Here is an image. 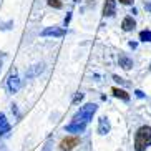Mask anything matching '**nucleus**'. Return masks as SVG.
Returning <instances> with one entry per match:
<instances>
[{
  "mask_svg": "<svg viewBox=\"0 0 151 151\" xmlns=\"http://www.w3.org/2000/svg\"><path fill=\"white\" fill-rule=\"evenodd\" d=\"M148 146H151V126H141L134 134V150L146 151Z\"/></svg>",
  "mask_w": 151,
  "mask_h": 151,
  "instance_id": "obj_1",
  "label": "nucleus"
},
{
  "mask_svg": "<svg viewBox=\"0 0 151 151\" xmlns=\"http://www.w3.org/2000/svg\"><path fill=\"white\" fill-rule=\"evenodd\" d=\"M108 131H110V121H108V118H100V121H98V133L100 134H106Z\"/></svg>",
  "mask_w": 151,
  "mask_h": 151,
  "instance_id": "obj_9",
  "label": "nucleus"
},
{
  "mask_svg": "<svg viewBox=\"0 0 151 151\" xmlns=\"http://www.w3.org/2000/svg\"><path fill=\"white\" fill-rule=\"evenodd\" d=\"M111 91H113V95H115L116 98H121V100H124V101H128L129 100V95L126 93L124 90H121V88H113Z\"/></svg>",
  "mask_w": 151,
  "mask_h": 151,
  "instance_id": "obj_13",
  "label": "nucleus"
},
{
  "mask_svg": "<svg viewBox=\"0 0 151 151\" xmlns=\"http://www.w3.org/2000/svg\"><path fill=\"white\" fill-rule=\"evenodd\" d=\"M85 128H86L85 123H75V121H71L70 124L65 126V131H67V133H83Z\"/></svg>",
  "mask_w": 151,
  "mask_h": 151,
  "instance_id": "obj_5",
  "label": "nucleus"
},
{
  "mask_svg": "<svg viewBox=\"0 0 151 151\" xmlns=\"http://www.w3.org/2000/svg\"><path fill=\"white\" fill-rule=\"evenodd\" d=\"M0 57H5V53H2V52H0Z\"/></svg>",
  "mask_w": 151,
  "mask_h": 151,
  "instance_id": "obj_23",
  "label": "nucleus"
},
{
  "mask_svg": "<svg viewBox=\"0 0 151 151\" xmlns=\"http://www.w3.org/2000/svg\"><path fill=\"white\" fill-rule=\"evenodd\" d=\"M43 70H45V63H37V65L30 67L25 71V76H27V78H35V76H38L40 73H43Z\"/></svg>",
  "mask_w": 151,
  "mask_h": 151,
  "instance_id": "obj_4",
  "label": "nucleus"
},
{
  "mask_svg": "<svg viewBox=\"0 0 151 151\" xmlns=\"http://www.w3.org/2000/svg\"><path fill=\"white\" fill-rule=\"evenodd\" d=\"M116 12V2L115 0H106L105 7H103V15L105 17H113Z\"/></svg>",
  "mask_w": 151,
  "mask_h": 151,
  "instance_id": "obj_6",
  "label": "nucleus"
},
{
  "mask_svg": "<svg viewBox=\"0 0 151 151\" xmlns=\"http://www.w3.org/2000/svg\"><path fill=\"white\" fill-rule=\"evenodd\" d=\"M134 27H136V23H134L133 17H124L123 18V22H121V28H123L124 32H131Z\"/></svg>",
  "mask_w": 151,
  "mask_h": 151,
  "instance_id": "obj_10",
  "label": "nucleus"
},
{
  "mask_svg": "<svg viewBox=\"0 0 151 151\" xmlns=\"http://www.w3.org/2000/svg\"><path fill=\"white\" fill-rule=\"evenodd\" d=\"M43 37H63L65 35V30L63 28H58V27H48L42 32Z\"/></svg>",
  "mask_w": 151,
  "mask_h": 151,
  "instance_id": "obj_8",
  "label": "nucleus"
},
{
  "mask_svg": "<svg viewBox=\"0 0 151 151\" xmlns=\"http://www.w3.org/2000/svg\"><path fill=\"white\" fill-rule=\"evenodd\" d=\"M52 145H53V141H52V139H48V141L45 143V148H43V151H50V148H52Z\"/></svg>",
  "mask_w": 151,
  "mask_h": 151,
  "instance_id": "obj_18",
  "label": "nucleus"
},
{
  "mask_svg": "<svg viewBox=\"0 0 151 151\" xmlns=\"http://www.w3.org/2000/svg\"><path fill=\"white\" fill-rule=\"evenodd\" d=\"M139 40H141V42H150V43H151V30L139 32Z\"/></svg>",
  "mask_w": 151,
  "mask_h": 151,
  "instance_id": "obj_14",
  "label": "nucleus"
},
{
  "mask_svg": "<svg viewBox=\"0 0 151 151\" xmlns=\"http://www.w3.org/2000/svg\"><path fill=\"white\" fill-rule=\"evenodd\" d=\"M118 62H120V67L124 68V70H129V68L133 67V62H131V58H128L124 53H120V58H118Z\"/></svg>",
  "mask_w": 151,
  "mask_h": 151,
  "instance_id": "obj_11",
  "label": "nucleus"
},
{
  "mask_svg": "<svg viewBox=\"0 0 151 151\" xmlns=\"http://www.w3.org/2000/svg\"><path fill=\"white\" fill-rule=\"evenodd\" d=\"M0 131H2L4 134L10 131V124H9V121H7V118H5L4 113H0Z\"/></svg>",
  "mask_w": 151,
  "mask_h": 151,
  "instance_id": "obj_12",
  "label": "nucleus"
},
{
  "mask_svg": "<svg viewBox=\"0 0 151 151\" xmlns=\"http://www.w3.org/2000/svg\"><path fill=\"white\" fill-rule=\"evenodd\" d=\"M0 70H2V63H0Z\"/></svg>",
  "mask_w": 151,
  "mask_h": 151,
  "instance_id": "obj_24",
  "label": "nucleus"
},
{
  "mask_svg": "<svg viewBox=\"0 0 151 151\" xmlns=\"http://www.w3.org/2000/svg\"><path fill=\"white\" fill-rule=\"evenodd\" d=\"M2 134H4V133H2V131H0V136H2Z\"/></svg>",
  "mask_w": 151,
  "mask_h": 151,
  "instance_id": "obj_25",
  "label": "nucleus"
},
{
  "mask_svg": "<svg viewBox=\"0 0 151 151\" xmlns=\"http://www.w3.org/2000/svg\"><path fill=\"white\" fill-rule=\"evenodd\" d=\"M134 95H136L138 98H145V93H143L141 90H136V91H134Z\"/></svg>",
  "mask_w": 151,
  "mask_h": 151,
  "instance_id": "obj_20",
  "label": "nucleus"
},
{
  "mask_svg": "<svg viewBox=\"0 0 151 151\" xmlns=\"http://www.w3.org/2000/svg\"><path fill=\"white\" fill-rule=\"evenodd\" d=\"M78 143H80V139H78L76 136H68V138H65V139L60 143V150L62 151H71Z\"/></svg>",
  "mask_w": 151,
  "mask_h": 151,
  "instance_id": "obj_3",
  "label": "nucleus"
},
{
  "mask_svg": "<svg viewBox=\"0 0 151 151\" xmlns=\"http://www.w3.org/2000/svg\"><path fill=\"white\" fill-rule=\"evenodd\" d=\"M48 5L53 9H62V2L60 0H48Z\"/></svg>",
  "mask_w": 151,
  "mask_h": 151,
  "instance_id": "obj_15",
  "label": "nucleus"
},
{
  "mask_svg": "<svg viewBox=\"0 0 151 151\" xmlns=\"http://www.w3.org/2000/svg\"><path fill=\"white\" fill-rule=\"evenodd\" d=\"M113 80H115V81H118V83H121V85H128V81H124L123 78H120L118 75H113Z\"/></svg>",
  "mask_w": 151,
  "mask_h": 151,
  "instance_id": "obj_16",
  "label": "nucleus"
},
{
  "mask_svg": "<svg viewBox=\"0 0 151 151\" xmlns=\"http://www.w3.org/2000/svg\"><path fill=\"white\" fill-rule=\"evenodd\" d=\"M120 2H121L123 5H129V4H131V0H120Z\"/></svg>",
  "mask_w": 151,
  "mask_h": 151,
  "instance_id": "obj_22",
  "label": "nucleus"
},
{
  "mask_svg": "<svg viewBox=\"0 0 151 151\" xmlns=\"http://www.w3.org/2000/svg\"><path fill=\"white\" fill-rule=\"evenodd\" d=\"M70 18H71V14H68L67 17H65V20H63V23H65V27H67L68 23H70Z\"/></svg>",
  "mask_w": 151,
  "mask_h": 151,
  "instance_id": "obj_21",
  "label": "nucleus"
},
{
  "mask_svg": "<svg viewBox=\"0 0 151 151\" xmlns=\"http://www.w3.org/2000/svg\"><path fill=\"white\" fill-rule=\"evenodd\" d=\"M96 105L95 103H86L85 106H81L80 110L75 113V116H73V121L75 123H85V124H88L90 120L93 118V115L96 113Z\"/></svg>",
  "mask_w": 151,
  "mask_h": 151,
  "instance_id": "obj_2",
  "label": "nucleus"
},
{
  "mask_svg": "<svg viewBox=\"0 0 151 151\" xmlns=\"http://www.w3.org/2000/svg\"><path fill=\"white\" fill-rule=\"evenodd\" d=\"M10 25H14V22H9V23H5V25H2L0 28H2V30H9V28H10Z\"/></svg>",
  "mask_w": 151,
  "mask_h": 151,
  "instance_id": "obj_19",
  "label": "nucleus"
},
{
  "mask_svg": "<svg viewBox=\"0 0 151 151\" xmlns=\"http://www.w3.org/2000/svg\"><path fill=\"white\" fill-rule=\"evenodd\" d=\"M81 100H83V93H76L75 98H73V103H78V101H81Z\"/></svg>",
  "mask_w": 151,
  "mask_h": 151,
  "instance_id": "obj_17",
  "label": "nucleus"
},
{
  "mask_svg": "<svg viewBox=\"0 0 151 151\" xmlns=\"http://www.w3.org/2000/svg\"><path fill=\"white\" fill-rule=\"evenodd\" d=\"M20 78L18 76H10L9 81H7V88H9L10 93H17L18 90H20Z\"/></svg>",
  "mask_w": 151,
  "mask_h": 151,
  "instance_id": "obj_7",
  "label": "nucleus"
}]
</instances>
